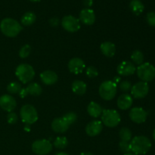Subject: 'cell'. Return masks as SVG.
Wrapping results in <instances>:
<instances>
[{
	"label": "cell",
	"instance_id": "6da1fadb",
	"mask_svg": "<svg viewBox=\"0 0 155 155\" xmlns=\"http://www.w3.org/2000/svg\"><path fill=\"white\" fill-rule=\"evenodd\" d=\"M131 152L136 155L147 154L151 148V142L148 137L144 136H136L130 141Z\"/></svg>",
	"mask_w": 155,
	"mask_h": 155
},
{
	"label": "cell",
	"instance_id": "7a4b0ae2",
	"mask_svg": "<svg viewBox=\"0 0 155 155\" xmlns=\"http://www.w3.org/2000/svg\"><path fill=\"white\" fill-rule=\"evenodd\" d=\"M0 30L7 37L13 38L18 36L22 30V26L13 18H4L0 23Z\"/></svg>",
	"mask_w": 155,
	"mask_h": 155
},
{
	"label": "cell",
	"instance_id": "3957f363",
	"mask_svg": "<svg viewBox=\"0 0 155 155\" xmlns=\"http://www.w3.org/2000/svg\"><path fill=\"white\" fill-rule=\"evenodd\" d=\"M15 75L24 84L28 83L35 77V71L33 67L28 64H21L15 71Z\"/></svg>",
	"mask_w": 155,
	"mask_h": 155
},
{
	"label": "cell",
	"instance_id": "277c9868",
	"mask_svg": "<svg viewBox=\"0 0 155 155\" xmlns=\"http://www.w3.org/2000/svg\"><path fill=\"white\" fill-rule=\"evenodd\" d=\"M117 92V83H115L111 80L104 81L100 85L98 92L101 98L105 101H110L113 99L116 95Z\"/></svg>",
	"mask_w": 155,
	"mask_h": 155
},
{
	"label": "cell",
	"instance_id": "5b68a950",
	"mask_svg": "<svg viewBox=\"0 0 155 155\" xmlns=\"http://www.w3.org/2000/svg\"><path fill=\"white\" fill-rule=\"evenodd\" d=\"M20 115L22 122L27 125H31L38 120L37 110L31 104H25L23 106L20 110Z\"/></svg>",
	"mask_w": 155,
	"mask_h": 155
},
{
	"label": "cell",
	"instance_id": "8992f818",
	"mask_svg": "<svg viewBox=\"0 0 155 155\" xmlns=\"http://www.w3.org/2000/svg\"><path fill=\"white\" fill-rule=\"evenodd\" d=\"M137 76L142 81H152L155 78V68L150 63H143L136 69Z\"/></svg>",
	"mask_w": 155,
	"mask_h": 155
},
{
	"label": "cell",
	"instance_id": "52a82bcc",
	"mask_svg": "<svg viewBox=\"0 0 155 155\" xmlns=\"http://www.w3.org/2000/svg\"><path fill=\"white\" fill-rule=\"evenodd\" d=\"M101 121L103 124L106 127H115L120 124V116L119 113L115 110H103L101 114Z\"/></svg>",
	"mask_w": 155,
	"mask_h": 155
},
{
	"label": "cell",
	"instance_id": "ba28073f",
	"mask_svg": "<svg viewBox=\"0 0 155 155\" xmlns=\"http://www.w3.org/2000/svg\"><path fill=\"white\" fill-rule=\"evenodd\" d=\"M51 150L52 144L47 139H39L32 144V151L37 155H47Z\"/></svg>",
	"mask_w": 155,
	"mask_h": 155
},
{
	"label": "cell",
	"instance_id": "9c48e42d",
	"mask_svg": "<svg viewBox=\"0 0 155 155\" xmlns=\"http://www.w3.org/2000/svg\"><path fill=\"white\" fill-rule=\"evenodd\" d=\"M61 25L66 31L74 33L80 29V20L72 15L64 16L61 20Z\"/></svg>",
	"mask_w": 155,
	"mask_h": 155
},
{
	"label": "cell",
	"instance_id": "30bf717a",
	"mask_svg": "<svg viewBox=\"0 0 155 155\" xmlns=\"http://www.w3.org/2000/svg\"><path fill=\"white\" fill-rule=\"evenodd\" d=\"M149 92V86L148 83L141 81L132 86L131 94L135 98H143Z\"/></svg>",
	"mask_w": 155,
	"mask_h": 155
},
{
	"label": "cell",
	"instance_id": "8fae6325",
	"mask_svg": "<svg viewBox=\"0 0 155 155\" xmlns=\"http://www.w3.org/2000/svg\"><path fill=\"white\" fill-rule=\"evenodd\" d=\"M130 117L136 124H142L145 122L148 117V113L142 107H133L130 111Z\"/></svg>",
	"mask_w": 155,
	"mask_h": 155
},
{
	"label": "cell",
	"instance_id": "7c38bea8",
	"mask_svg": "<svg viewBox=\"0 0 155 155\" xmlns=\"http://www.w3.org/2000/svg\"><path fill=\"white\" fill-rule=\"evenodd\" d=\"M16 100L11 95H3L0 97V107L2 110L10 113L16 108Z\"/></svg>",
	"mask_w": 155,
	"mask_h": 155
},
{
	"label": "cell",
	"instance_id": "4fadbf2b",
	"mask_svg": "<svg viewBox=\"0 0 155 155\" xmlns=\"http://www.w3.org/2000/svg\"><path fill=\"white\" fill-rule=\"evenodd\" d=\"M118 74L124 77L133 75L136 71V68L133 63L128 61H124L119 64L117 68Z\"/></svg>",
	"mask_w": 155,
	"mask_h": 155
},
{
	"label": "cell",
	"instance_id": "5bb4252c",
	"mask_svg": "<svg viewBox=\"0 0 155 155\" xmlns=\"http://www.w3.org/2000/svg\"><path fill=\"white\" fill-rule=\"evenodd\" d=\"M85 63L80 58H74L68 62V69L71 74H79L83 72L85 68Z\"/></svg>",
	"mask_w": 155,
	"mask_h": 155
},
{
	"label": "cell",
	"instance_id": "9a60e30c",
	"mask_svg": "<svg viewBox=\"0 0 155 155\" xmlns=\"http://www.w3.org/2000/svg\"><path fill=\"white\" fill-rule=\"evenodd\" d=\"M80 21L86 25H92L95 21V12L91 8H84L80 13Z\"/></svg>",
	"mask_w": 155,
	"mask_h": 155
},
{
	"label": "cell",
	"instance_id": "2e32d148",
	"mask_svg": "<svg viewBox=\"0 0 155 155\" xmlns=\"http://www.w3.org/2000/svg\"><path fill=\"white\" fill-rule=\"evenodd\" d=\"M103 129V124L100 120H92L87 124L86 127V133L88 136H98Z\"/></svg>",
	"mask_w": 155,
	"mask_h": 155
},
{
	"label": "cell",
	"instance_id": "e0dca14e",
	"mask_svg": "<svg viewBox=\"0 0 155 155\" xmlns=\"http://www.w3.org/2000/svg\"><path fill=\"white\" fill-rule=\"evenodd\" d=\"M69 126L70 125L64 119L63 117L55 118L51 123V129L53 130V131L57 133H65L69 128Z\"/></svg>",
	"mask_w": 155,
	"mask_h": 155
},
{
	"label": "cell",
	"instance_id": "ac0fdd59",
	"mask_svg": "<svg viewBox=\"0 0 155 155\" xmlns=\"http://www.w3.org/2000/svg\"><path fill=\"white\" fill-rule=\"evenodd\" d=\"M40 80L43 84L51 86V85H54V83H57L58 75L54 71L47 70V71H43L40 74Z\"/></svg>",
	"mask_w": 155,
	"mask_h": 155
},
{
	"label": "cell",
	"instance_id": "d6986e66",
	"mask_svg": "<svg viewBox=\"0 0 155 155\" xmlns=\"http://www.w3.org/2000/svg\"><path fill=\"white\" fill-rule=\"evenodd\" d=\"M133 97L129 94H123L118 98L117 106L120 110H127L130 108L133 104Z\"/></svg>",
	"mask_w": 155,
	"mask_h": 155
},
{
	"label": "cell",
	"instance_id": "ffe728a7",
	"mask_svg": "<svg viewBox=\"0 0 155 155\" xmlns=\"http://www.w3.org/2000/svg\"><path fill=\"white\" fill-rule=\"evenodd\" d=\"M100 48L103 54L107 58L113 57L116 52V46L111 42H104L101 44Z\"/></svg>",
	"mask_w": 155,
	"mask_h": 155
},
{
	"label": "cell",
	"instance_id": "44dd1931",
	"mask_svg": "<svg viewBox=\"0 0 155 155\" xmlns=\"http://www.w3.org/2000/svg\"><path fill=\"white\" fill-rule=\"evenodd\" d=\"M102 110L101 105L95 101H91L87 107L88 114L94 118H97L101 116Z\"/></svg>",
	"mask_w": 155,
	"mask_h": 155
},
{
	"label": "cell",
	"instance_id": "7402d4cb",
	"mask_svg": "<svg viewBox=\"0 0 155 155\" xmlns=\"http://www.w3.org/2000/svg\"><path fill=\"white\" fill-rule=\"evenodd\" d=\"M72 91L74 93H75L77 95H83L86 93L87 86L86 84L83 81L81 80H75L72 83Z\"/></svg>",
	"mask_w": 155,
	"mask_h": 155
},
{
	"label": "cell",
	"instance_id": "603a6c76",
	"mask_svg": "<svg viewBox=\"0 0 155 155\" xmlns=\"http://www.w3.org/2000/svg\"><path fill=\"white\" fill-rule=\"evenodd\" d=\"M130 10L134 15H139L144 12L145 6L140 0H132L130 3Z\"/></svg>",
	"mask_w": 155,
	"mask_h": 155
},
{
	"label": "cell",
	"instance_id": "cb8c5ba5",
	"mask_svg": "<svg viewBox=\"0 0 155 155\" xmlns=\"http://www.w3.org/2000/svg\"><path fill=\"white\" fill-rule=\"evenodd\" d=\"M26 89L28 95H33V96H39L42 93V87L37 83H30L26 87Z\"/></svg>",
	"mask_w": 155,
	"mask_h": 155
},
{
	"label": "cell",
	"instance_id": "d4e9b609",
	"mask_svg": "<svg viewBox=\"0 0 155 155\" xmlns=\"http://www.w3.org/2000/svg\"><path fill=\"white\" fill-rule=\"evenodd\" d=\"M36 17L33 12H27L21 18V24L24 26H30L36 21Z\"/></svg>",
	"mask_w": 155,
	"mask_h": 155
},
{
	"label": "cell",
	"instance_id": "484cf974",
	"mask_svg": "<svg viewBox=\"0 0 155 155\" xmlns=\"http://www.w3.org/2000/svg\"><path fill=\"white\" fill-rule=\"evenodd\" d=\"M131 59L133 63L137 65H141L144 62V54L139 50H135L131 54Z\"/></svg>",
	"mask_w": 155,
	"mask_h": 155
},
{
	"label": "cell",
	"instance_id": "4316f807",
	"mask_svg": "<svg viewBox=\"0 0 155 155\" xmlns=\"http://www.w3.org/2000/svg\"><path fill=\"white\" fill-rule=\"evenodd\" d=\"M53 145L58 149H64L68 146V140L64 136H60V137L56 138Z\"/></svg>",
	"mask_w": 155,
	"mask_h": 155
},
{
	"label": "cell",
	"instance_id": "83f0119b",
	"mask_svg": "<svg viewBox=\"0 0 155 155\" xmlns=\"http://www.w3.org/2000/svg\"><path fill=\"white\" fill-rule=\"evenodd\" d=\"M120 137L121 141L130 142L132 140V132L130 131V129L127 127H123L119 132Z\"/></svg>",
	"mask_w": 155,
	"mask_h": 155
},
{
	"label": "cell",
	"instance_id": "f1b7e54d",
	"mask_svg": "<svg viewBox=\"0 0 155 155\" xmlns=\"http://www.w3.org/2000/svg\"><path fill=\"white\" fill-rule=\"evenodd\" d=\"M21 89H22L21 85L18 82H12L7 86V91L10 94L19 93Z\"/></svg>",
	"mask_w": 155,
	"mask_h": 155
},
{
	"label": "cell",
	"instance_id": "f546056e",
	"mask_svg": "<svg viewBox=\"0 0 155 155\" xmlns=\"http://www.w3.org/2000/svg\"><path fill=\"white\" fill-rule=\"evenodd\" d=\"M30 52H31V47L30 45L27 44L24 45L21 48L19 51V56L21 58H26L30 55Z\"/></svg>",
	"mask_w": 155,
	"mask_h": 155
},
{
	"label": "cell",
	"instance_id": "4dcf8cb0",
	"mask_svg": "<svg viewBox=\"0 0 155 155\" xmlns=\"http://www.w3.org/2000/svg\"><path fill=\"white\" fill-rule=\"evenodd\" d=\"M63 118L69 125L74 124L77 119V116L74 112H68L63 116Z\"/></svg>",
	"mask_w": 155,
	"mask_h": 155
},
{
	"label": "cell",
	"instance_id": "1f68e13d",
	"mask_svg": "<svg viewBox=\"0 0 155 155\" xmlns=\"http://www.w3.org/2000/svg\"><path fill=\"white\" fill-rule=\"evenodd\" d=\"M119 148L120 150L121 151V152L124 153V154L131 152V148H130V142L120 141L119 143Z\"/></svg>",
	"mask_w": 155,
	"mask_h": 155
},
{
	"label": "cell",
	"instance_id": "d6a6232c",
	"mask_svg": "<svg viewBox=\"0 0 155 155\" xmlns=\"http://www.w3.org/2000/svg\"><path fill=\"white\" fill-rule=\"evenodd\" d=\"M86 76H87L89 78H91V79L95 78V77H96L98 75V70L93 66L88 67L87 69H86Z\"/></svg>",
	"mask_w": 155,
	"mask_h": 155
},
{
	"label": "cell",
	"instance_id": "836d02e7",
	"mask_svg": "<svg viewBox=\"0 0 155 155\" xmlns=\"http://www.w3.org/2000/svg\"><path fill=\"white\" fill-rule=\"evenodd\" d=\"M120 89H121V91L124 92H127L130 90H131L132 89V84L130 81H123L120 83Z\"/></svg>",
	"mask_w": 155,
	"mask_h": 155
},
{
	"label": "cell",
	"instance_id": "e575fe53",
	"mask_svg": "<svg viewBox=\"0 0 155 155\" xmlns=\"http://www.w3.org/2000/svg\"><path fill=\"white\" fill-rule=\"evenodd\" d=\"M146 21L151 27H155V12H150L146 15Z\"/></svg>",
	"mask_w": 155,
	"mask_h": 155
},
{
	"label": "cell",
	"instance_id": "d590c367",
	"mask_svg": "<svg viewBox=\"0 0 155 155\" xmlns=\"http://www.w3.org/2000/svg\"><path fill=\"white\" fill-rule=\"evenodd\" d=\"M18 115L14 112H10L8 114L7 116V121L9 124H15L18 121Z\"/></svg>",
	"mask_w": 155,
	"mask_h": 155
},
{
	"label": "cell",
	"instance_id": "8d00e7d4",
	"mask_svg": "<svg viewBox=\"0 0 155 155\" xmlns=\"http://www.w3.org/2000/svg\"><path fill=\"white\" fill-rule=\"evenodd\" d=\"M18 94H19L20 97H21V98H24L26 96H27V95H28V93H27L26 88H22V89H21V91H20L19 93H18Z\"/></svg>",
	"mask_w": 155,
	"mask_h": 155
},
{
	"label": "cell",
	"instance_id": "74e56055",
	"mask_svg": "<svg viewBox=\"0 0 155 155\" xmlns=\"http://www.w3.org/2000/svg\"><path fill=\"white\" fill-rule=\"evenodd\" d=\"M49 23L50 24H51V26H52V27H56V26L58 24L59 21L57 18H53L50 20Z\"/></svg>",
	"mask_w": 155,
	"mask_h": 155
},
{
	"label": "cell",
	"instance_id": "f35d334b",
	"mask_svg": "<svg viewBox=\"0 0 155 155\" xmlns=\"http://www.w3.org/2000/svg\"><path fill=\"white\" fill-rule=\"evenodd\" d=\"M92 3H93V0H84L83 1V4L85 5L86 7H87V8H89L92 5Z\"/></svg>",
	"mask_w": 155,
	"mask_h": 155
},
{
	"label": "cell",
	"instance_id": "ab89813d",
	"mask_svg": "<svg viewBox=\"0 0 155 155\" xmlns=\"http://www.w3.org/2000/svg\"><path fill=\"white\" fill-rule=\"evenodd\" d=\"M54 155H69V154H68V153H66V152H63V151H61V152L56 153V154Z\"/></svg>",
	"mask_w": 155,
	"mask_h": 155
},
{
	"label": "cell",
	"instance_id": "60d3db41",
	"mask_svg": "<svg viewBox=\"0 0 155 155\" xmlns=\"http://www.w3.org/2000/svg\"><path fill=\"white\" fill-rule=\"evenodd\" d=\"M80 155H94V154L91 152H83L80 154Z\"/></svg>",
	"mask_w": 155,
	"mask_h": 155
},
{
	"label": "cell",
	"instance_id": "b9f144b4",
	"mask_svg": "<svg viewBox=\"0 0 155 155\" xmlns=\"http://www.w3.org/2000/svg\"><path fill=\"white\" fill-rule=\"evenodd\" d=\"M120 80V77H116L114 78V82L116 83H117V82H119Z\"/></svg>",
	"mask_w": 155,
	"mask_h": 155
},
{
	"label": "cell",
	"instance_id": "7bdbcfd3",
	"mask_svg": "<svg viewBox=\"0 0 155 155\" xmlns=\"http://www.w3.org/2000/svg\"><path fill=\"white\" fill-rule=\"evenodd\" d=\"M29 1L33 2H39L40 0H29Z\"/></svg>",
	"mask_w": 155,
	"mask_h": 155
},
{
	"label": "cell",
	"instance_id": "ee69618b",
	"mask_svg": "<svg viewBox=\"0 0 155 155\" xmlns=\"http://www.w3.org/2000/svg\"><path fill=\"white\" fill-rule=\"evenodd\" d=\"M124 155H136V154H134L133 153H132V152H130V153H127V154H125Z\"/></svg>",
	"mask_w": 155,
	"mask_h": 155
},
{
	"label": "cell",
	"instance_id": "f6af8a7d",
	"mask_svg": "<svg viewBox=\"0 0 155 155\" xmlns=\"http://www.w3.org/2000/svg\"><path fill=\"white\" fill-rule=\"evenodd\" d=\"M153 139H154L155 141V130H154V132H153Z\"/></svg>",
	"mask_w": 155,
	"mask_h": 155
}]
</instances>
